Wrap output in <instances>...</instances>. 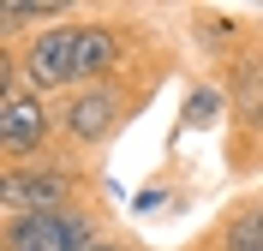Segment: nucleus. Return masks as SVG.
<instances>
[{
    "mask_svg": "<svg viewBox=\"0 0 263 251\" xmlns=\"http://www.w3.org/2000/svg\"><path fill=\"white\" fill-rule=\"evenodd\" d=\"M114 221L102 203H72V209H42V216L0 221V251H96Z\"/></svg>",
    "mask_w": 263,
    "mask_h": 251,
    "instance_id": "nucleus-6",
    "label": "nucleus"
},
{
    "mask_svg": "<svg viewBox=\"0 0 263 251\" xmlns=\"http://www.w3.org/2000/svg\"><path fill=\"white\" fill-rule=\"evenodd\" d=\"M0 78H18L24 90L48 102H66L78 90V24H54V30H36L12 48H0Z\"/></svg>",
    "mask_w": 263,
    "mask_h": 251,
    "instance_id": "nucleus-3",
    "label": "nucleus"
},
{
    "mask_svg": "<svg viewBox=\"0 0 263 251\" xmlns=\"http://www.w3.org/2000/svg\"><path fill=\"white\" fill-rule=\"evenodd\" d=\"M197 245H203V251H263V191L233 198L228 209L203 227Z\"/></svg>",
    "mask_w": 263,
    "mask_h": 251,
    "instance_id": "nucleus-8",
    "label": "nucleus"
},
{
    "mask_svg": "<svg viewBox=\"0 0 263 251\" xmlns=\"http://www.w3.org/2000/svg\"><path fill=\"white\" fill-rule=\"evenodd\" d=\"M228 167H233V173H257V167H263V108L233 120V132H228Z\"/></svg>",
    "mask_w": 263,
    "mask_h": 251,
    "instance_id": "nucleus-12",
    "label": "nucleus"
},
{
    "mask_svg": "<svg viewBox=\"0 0 263 251\" xmlns=\"http://www.w3.org/2000/svg\"><path fill=\"white\" fill-rule=\"evenodd\" d=\"M167 72H174V54L156 48V54H144L138 66H126L120 78H102V84L72 90V96L60 102V150L78 156V162L102 156V150L132 126V120L156 102V90H162Z\"/></svg>",
    "mask_w": 263,
    "mask_h": 251,
    "instance_id": "nucleus-1",
    "label": "nucleus"
},
{
    "mask_svg": "<svg viewBox=\"0 0 263 251\" xmlns=\"http://www.w3.org/2000/svg\"><path fill=\"white\" fill-rule=\"evenodd\" d=\"M167 203V185H144L138 198H132V216H149V209H162Z\"/></svg>",
    "mask_w": 263,
    "mask_h": 251,
    "instance_id": "nucleus-13",
    "label": "nucleus"
},
{
    "mask_svg": "<svg viewBox=\"0 0 263 251\" xmlns=\"http://www.w3.org/2000/svg\"><path fill=\"white\" fill-rule=\"evenodd\" d=\"M192 251H203V245H192Z\"/></svg>",
    "mask_w": 263,
    "mask_h": 251,
    "instance_id": "nucleus-15",
    "label": "nucleus"
},
{
    "mask_svg": "<svg viewBox=\"0 0 263 251\" xmlns=\"http://www.w3.org/2000/svg\"><path fill=\"white\" fill-rule=\"evenodd\" d=\"M215 84L228 90L233 120H239V114H257V108H263V36L251 42V48H239L228 66H215Z\"/></svg>",
    "mask_w": 263,
    "mask_h": 251,
    "instance_id": "nucleus-10",
    "label": "nucleus"
},
{
    "mask_svg": "<svg viewBox=\"0 0 263 251\" xmlns=\"http://www.w3.org/2000/svg\"><path fill=\"white\" fill-rule=\"evenodd\" d=\"M72 203H96L90 167L78 156H36L24 167H0V221L18 216H42V209H72Z\"/></svg>",
    "mask_w": 263,
    "mask_h": 251,
    "instance_id": "nucleus-2",
    "label": "nucleus"
},
{
    "mask_svg": "<svg viewBox=\"0 0 263 251\" xmlns=\"http://www.w3.org/2000/svg\"><path fill=\"white\" fill-rule=\"evenodd\" d=\"M185 36H192V48L210 66H228L239 48H251L263 36V24H251L246 12H221V6H192L185 12Z\"/></svg>",
    "mask_w": 263,
    "mask_h": 251,
    "instance_id": "nucleus-7",
    "label": "nucleus"
},
{
    "mask_svg": "<svg viewBox=\"0 0 263 251\" xmlns=\"http://www.w3.org/2000/svg\"><path fill=\"white\" fill-rule=\"evenodd\" d=\"M54 150H60V102L24 90L18 78H0V162L24 167Z\"/></svg>",
    "mask_w": 263,
    "mask_h": 251,
    "instance_id": "nucleus-4",
    "label": "nucleus"
},
{
    "mask_svg": "<svg viewBox=\"0 0 263 251\" xmlns=\"http://www.w3.org/2000/svg\"><path fill=\"white\" fill-rule=\"evenodd\" d=\"M90 12L84 0H0V48H12L36 30H54V24H78Z\"/></svg>",
    "mask_w": 263,
    "mask_h": 251,
    "instance_id": "nucleus-9",
    "label": "nucleus"
},
{
    "mask_svg": "<svg viewBox=\"0 0 263 251\" xmlns=\"http://www.w3.org/2000/svg\"><path fill=\"white\" fill-rule=\"evenodd\" d=\"M228 114H233L228 90H221L215 78H192L180 90V120H174V132H215Z\"/></svg>",
    "mask_w": 263,
    "mask_h": 251,
    "instance_id": "nucleus-11",
    "label": "nucleus"
},
{
    "mask_svg": "<svg viewBox=\"0 0 263 251\" xmlns=\"http://www.w3.org/2000/svg\"><path fill=\"white\" fill-rule=\"evenodd\" d=\"M96 251H144V245H138L132 234H120V227H114V234H102V239H96Z\"/></svg>",
    "mask_w": 263,
    "mask_h": 251,
    "instance_id": "nucleus-14",
    "label": "nucleus"
},
{
    "mask_svg": "<svg viewBox=\"0 0 263 251\" xmlns=\"http://www.w3.org/2000/svg\"><path fill=\"white\" fill-rule=\"evenodd\" d=\"M138 48H149V24L138 12H96L90 6L78 18V90L138 66Z\"/></svg>",
    "mask_w": 263,
    "mask_h": 251,
    "instance_id": "nucleus-5",
    "label": "nucleus"
}]
</instances>
